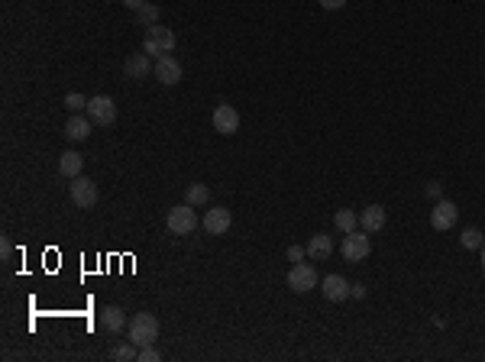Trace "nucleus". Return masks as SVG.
<instances>
[{"label":"nucleus","instance_id":"15","mask_svg":"<svg viewBox=\"0 0 485 362\" xmlns=\"http://www.w3.org/2000/svg\"><path fill=\"white\" fill-rule=\"evenodd\" d=\"M385 220H388V214H385L382 204H369L366 211L360 214V227L366 230V233H378V230L385 227Z\"/></svg>","mask_w":485,"mask_h":362},{"label":"nucleus","instance_id":"11","mask_svg":"<svg viewBox=\"0 0 485 362\" xmlns=\"http://www.w3.org/2000/svg\"><path fill=\"white\" fill-rule=\"evenodd\" d=\"M230 227H233V214L226 211V207H210L204 214V233L224 236V233H230Z\"/></svg>","mask_w":485,"mask_h":362},{"label":"nucleus","instance_id":"7","mask_svg":"<svg viewBox=\"0 0 485 362\" xmlns=\"http://www.w3.org/2000/svg\"><path fill=\"white\" fill-rule=\"evenodd\" d=\"M84 113H88L97 127H110V123L117 120V104H114V97H107V94H97V97L88 101V110H84Z\"/></svg>","mask_w":485,"mask_h":362},{"label":"nucleus","instance_id":"13","mask_svg":"<svg viewBox=\"0 0 485 362\" xmlns=\"http://www.w3.org/2000/svg\"><path fill=\"white\" fill-rule=\"evenodd\" d=\"M350 281H346L343 275H327L324 281H320V291H324V298L327 301H334V304H340V301H346L350 298Z\"/></svg>","mask_w":485,"mask_h":362},{"label":"nucleus","instance_id":"20","mask_svg":"<svg viewBox=\"0 0 485 362\" xmlns=\"http://www.w3.org/2000/svg\"><path fill=\"white\" fill-rule=\"evenodd\" d=\"M136 356H139V346H136L133 340H126V343H117L114 349H110V359H114V362H133Z\"/></svg>","mask_w":485,"mask_h":362},{"label":"nucleus","instance_id":"9","mask_svg":"<svg viewBox=\"0 0 485 362\" xmlns=\"http://www.w3.org/2000/svg\"><path fill=\"white\" fill-rule=\"evenodd\" d=\"M214 130H217L220 136H233L236 130H240V110H236L233 104L220 101L217 107H214Z\"/></svg>","mask_w":485,"mask_h":362},{"label":"nucleus","instance_id":"21","mask_svg":"<svg viewBox=\"0 0 485 362\" xmlns=\"http://www.w3.org/2000/svg\"><path fill=\"white\" fill-rule=\"evenodd\" d=\"M334 223H336V230H340V233H353V230L360 227V217H356V214L353 211H336V217H334Z\"/></svg>","mask_w":485,"mask_h":362},{"label":"nucleus","instance_id":"23","mask_svg":"<svg viewBox=\"0 0 485 362\" xmlns=\"http://www.w3.org/2000/svg\"><path fill=\"white\" fill-rule=\"evenodd\" d=\"M460 239H463V246H466V249H482V246H485L482 230H479V227H466Z\"/></svg>","mask_w":485,"mask_h":362},{"label":"nucleus","instance_id":"2","mask_svg":"<svg viewBox=\"0 0 485 362\" xmlns=\"http://www.w3.org/2000/svg\"><path fill=\"white\" fill-rule=\"evenodd\" d=\"M175 49V33L168 29V26H146V39H142V52L149 55V59H162L168 52Z\"/></svg>","mask_w":485,"mask_h":362},{"label":"nucleus","instance_id":"32","mask_svg":"<svg viewBox=\"0 0 485 362\" xmlns=\"http://www.w3.org/2000/svg\"><path fill=\"white\" fill-rule=\"evenodd\" d=\"M482 272H485V246H482Z\"/></svg>","mask_w":485,"mask_h":362},{"label":"nucleus","instance_id":"25","mask_svg":"<svg viewBox=\"0 0 485 362\" xmlns=\"http://www.w3.org/2000/svg\"><path fill=\"white\" fill-rule=\"evenodd\" d=\"M136 362H162V353L156 349V343H152V346H142L139 356H136Z\"/></svg>","mask_w":485,"mask_h":362},{"label":"nucleus","instance_id":"1","mask_svg":"<svg viewBox=\"0 0 485 362\" xmlns=\"http://www.w3.org/2000/svg\"><path fill=\"white\" fill-rule=\"evenodd\" d=\"M126 340H133L136 346H152L156 340H159V317L149 311H139L130 317V323H126Z\"/></svg>","mask_w":485,"mask_h":362},{"label":"nucleus","instance_id":"18","mask_svg":"<svg viewBox=\"0 0 485 362\" xmlns=\"http://www.w3.org/2000/svg\"><path fill=\"white\" fill-rule=\"evenodd\" d=\"M81 169H84V155H81V152L68 149V152H62V155H59V172L65 178H78V175H81Z\"/></svg>","mask_w":485,"mask_h":362},{"label":"nucleus","instance_id":"16","mask_svg":"<svg viewBox=\"0 0 485 362\" xmlns=\"http://www.w3.org/2000/svg\"><path fill=\"white\" fill-rule=\"evenodd\" d=\"M130 323L123 314V307H117V304H107L101 311V327L107 330V333H123V327Z\"/></svg>","mask_w":485,"mask_h":362},{"label":"nucleus","instance_id":"28","mask_svg":"<svg viewBox=\"0 0 485 362\" xmlns=\"http://www.w3.org/2000/svg\"><path fill=\"white\" fill-rule=\"evenodd\" d=\"M324 10H343L346 7V0H317Z\"/></svg>","mask_w":485,"mask_h":362},{"label":"nucleus","instance_id":"14","mask_svg":"<svg viewBox=\"0 0 485 362\" xmlns=\"http://www.w3.org/2000/svg\"><path fill=\"white\" fill-rule=\"evenodd\" d=\"M152 62H149V55L146 52H136V55H130V59L123 62V75L130 78V81H142V78H149V71H152Z\"/></svg>","mask_w":485,"mask_h":362},{"label":"nucleus","instance_id":"5","mask_svg":"<svg viewBox=\"0 0 485 362\" xmlns=\"http://www.w3.org/2000/svg\"><path fill=\"white\" fill-rule=\"evenodd\" d=\"M340 253H343L346 262H362L369 259V253H372V239H369V233L362 230V233H343V243H340Z\"/></svg>","mask_w":485,"mask_h":362},{"label":"nucleus","instance_id":"22","mask_svg":"<svg viewBox=\"0 0 485 362\" xmlns=\"http://www.w3.org/2000/svg\"><path fill=\"white\" fill-rule=\"evenodd\" d=\"M159 17H162V10L156 7V4H146V7L136 13V23H139V26H156V23H159Z\"/></svg>","mask_w":485,"mask_h":362},{"label":"nucleus","instance_id":"19","mask_svg":"<svg viewBox=\"0 0 485 362\" xmlns=\"http://www.w3.org/2000/svg\"><path fill=\"white\" fill-rule=\"evenodd\" d=\"M184 201L191 204V207H201V204L210 201V188L201 185V181H194V185H188V191H184Z\"/></svg>","mask_w":485,"mask_h":362},{"label":"nucleus","instance_id":"12","mask_svg":"<svg viewBox=\"0 0 485 362\" xmlns=\"http://www.w3.org/2000/svg\"><path fill=\"white\" fill-rule=\"evenodd\" d=\"M91 127H94V120L88 113H71L65 123V139L68 143H84L91 136Z\"/></svg>","mask_w":485,"mask_h":362},{"label":"nucleus","instance_id":"10","mask_svg":"<svg viewBox=\"0 0 485 362\" xmlns=\"http://www.w3.org/2000/svg\"><path fill=\"white\" fill-rule=\"evenodd\" d=\"M152 78L159 81V85L172 88L182 81V65H178L175 55H162V59H156V68H152Z\"/></svg>","mask_w":485,"mask_h":362},{"label":"nucleus","instance_id":"17","mask_svg":"<svg viewBox=\"0 0 485 362\" xmlns=\"http://www.w3.org/2000/svg\"><path fill=\"white\" fill-rule=\"evenodd\" d=\"M304 249H308V259H330V253H334V239H330V233H314Z\"/></svg>","mask_w":485,"mask_h":362},{"label":"nucleus","instance_id":"6","mask_svg":"<svg viewBox=\"0 0 485 362\" xmlns=\"http://www.w3.org/2000/svg\"><path fill=\"white\" fill-rule=\"evenodd\" d=\"M317 269L314 265H304V262H294L292 272H288V288H292L294 295H308L317 288Z\"/></svg>","mask_w":485,"mask_h":362},{"label":"nucleus","instance_id":"8","mask_svg":"<svg viewBox=\"0 0 485 362\" xmlns=\"http://www.w3.org/2000/svg\"><path fill=\"white\" fill-rule=\"evenodd\" d=\"M456 217H460V207L453 201H440L434 204V211H430V227L437 230V233H446V230H453L456 227Z\"/></svg>","mask_w":485,"mask_h":362},{"label":"nucleus","instance_id":"24","mask_svg":"<svg viewBox=\"0 0 485 362\" xmlns=\"http://www.w3.org/2000/svg\"><path fill=\"white\" fill-rule=\"evenodd\" d=\"M88 101L91 97H84V94H78V91H71L65 97V107H68V113H81V110H88Z\"/></svg>","mask_w":485,"mask_h":362},{"label":"nucleus","instance_id":"3","mask_svg":"<svg viewBox=\"0 0 485 362\" xmlns=\"http://www.w3.org/2000/svg\"><path fill=\"white\" fill-rule=\"evenodd\" d=\"M165 223H168V230H172L175 236H188V233H194V230H198V223H201V220H198V214H194L191 204L184 201V204H178V207H172V211H168Z\"/></svg>","mask_w":485,"mask_h":362},{"label":"nucleus","instance_id":"29","mask_svg":"<svg viewBox=\"0 0 485 362\" xmlns=\"http://www.w3.org/2000/svg\"><path fill=\"white\" fill-rule=\"evenodd\" d=\"M146 4H149V0H123V7H126V10H133V13H139V10L146 7Z\"/></svg>","mask_w":485,"mask_h":362},{"label":"nucleus","instance_id":"31","mask_svg":"<svg viewBox=\"0 0 485 362\" xmlns=\"http://www.w3.org/2000/svg\"><path fill=\"white\" fill-rule=\"evenodd\" d=\"M350 298H366V288H362V285H353L350 288Z\"/></svg>","mask_w":485,"mask_h":362},{"label":"nucleus","instance_id":"26","mask_svg":"<svg viewBox=\"0 0 485 362\" xmlns=\"http://www.w3.org/2000/svg\"><path fill=\"white\" fill-rule=\"evenodd\" d=\"M304 253H308V249H301V246H288V253H285V256H288V259H292V265H294V262L304 259Z\"/></svg>","mask_w":485,"mask_h":362},{"label":"nucleus","instance_id":"27","mask_svg":"<svg viewBox=\"0 0 485 362\" xmlns=\"http://www.w3.org/2000/svg\"><path fill=\"white\" fill-rule=\"evenodd\" d=\"M424 194H427V197H437V201H440V194H444V188H440V181H430V185L424 188Z\"/></svg>","mask_w":485,"mask_h":362},{"label":"nucleus","instance_id":"30","mask_svg":"<svg viewBox=\"0 0 485 362\" xmlns=\"http://www.w3.org/2000/svg\"><path fill=\"white\" fill-rule=\"evenodd\" d=\"M0 249H4V262H10V253H13V246H10L7 236H4V243H0Z\"/></svg>","mask_w":485,"mask_h":362},{"label":"nucleus","instance_id":"4","mask_svg":"<svg viewBox=\"0 0 485 362\" xmlns=\"http://www.w3.org/2000/svg\"><path fill=\"white\" fill-rule=\"evenodd\" d=\"M68 194H71V204L75 207H81V211H91L94 204H97V197H101V191H97V185H94L91 178H71V185H68Z\"/></svg>","mask_w":485,"mask_h":362}]
</instances>
